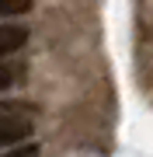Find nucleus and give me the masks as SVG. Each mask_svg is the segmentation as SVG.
<instances>
[{
	"mask_svg": "<svg viewBox=\"0 0 153 157\" xmlns=\"http://www.w3.org/2000/svg\"><path fill=\"white\" fill-rule=\"evenodd\" d=\"M28 136H31V122L28 119H17V115L14 119H0V150L28 140Z\"/></svg>",
	"mask_w": 153,
	"mask_h": 157,
	"instance_id": "f257e3e1",
	"label": "nucleus"
},
{
	"mask_svg": "<svg viewBox=\"0 0 153 157\" xmlns=\"http://www.w3.org/2000/svg\"><path fill=\"white\" fill-rule=\"evenodd\" d=\"M24 42H28V28H17V25H0V59H4V56H14Z\"/></svg>",
	"mask_w": 153,
	"mask_h": 157,
	"instance_id": "f03ea898",
	"label": "nucleus"
},
{
	"mask_svg": "<svg viewBox=\"0 0 153 157\" xmlns=\"http://www.w3.org/2000/svg\"><path fill=\"white\" fill-rule=\"evenodd\" d=\"M28 11H31V0H0V17H14Z\"/></svg>",
	"mask_w": 153,
	"mask_h": 157,
	"instance_id": "7ed1b4c3",
	"label": "nucleus"
},
{
	"mask_svg": "<svg viewBox=\"0 0 153 157\" xmlns=\"http://www.w3.org/2000/svg\"><path fill=\"white\" fill-rule=\"evenodd\" d=\"M17 77H21V67H14V63H0V91H7Z\"/></svg>",
	"mask_w": 153,
	"mask_h": 157,
	"instance_id": "20e7f679",
	"label": "nucleus"
},
{
	"mask_svg": "<svg viewBox=\"0 0 153 157\" xmlns=\"http://www.w3.org/2000/svg\"><path fill=\"white\" fill-rule=\"evenodd\" d=\"M4 157H38V147H35V143H24V147H14V150H7Z\"/></svg>",
	"mask_w": 153,
	"mask_h": 157,
	"instance_id": "39448f33",
	"label": "nucleus"
}]
</instances>
